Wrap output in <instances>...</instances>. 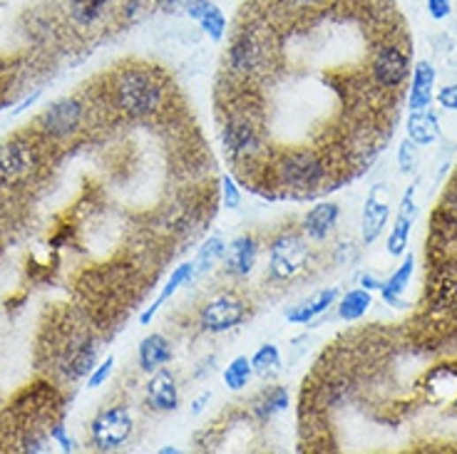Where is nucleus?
<instances>
[{
  "instance_id": "1",
  "label": "nucleus",
  "mask_w": 457,
  "mask_h": 454,
  "mask_svg": "<svg viewBox=\"0 0 457 454\" xmlns=\"http://www.w3.org/2000/svg\"><path fill=\"white\" fill-rule=\"evenodd\" d=\"M167 85L159 78L157 70L147 65H130L119 70L112 82L115 104L127 117H149L164 104Z\"/></svg>"
},
{
  "instance_id": "2",
  "label": "nucleus",
  "mask_w": 457,
  "mask_h": 454,
  "mask_svg": "<svg viewBox=\"0 0 457 454\" xmlns=\"http://www.w3.org/2000/svg\"><path fill=\"white\" fill-rule=\"evenodd\" d=\"M269 35L262 23H247L244 27L236 30V35L229 42L226 50V70L241 79H256L262 78L269 67Z\"/></svg>"
},
{
  "instance_id": "3",
  "label": "nucleus",
  "mask_w": 457,
  "mask_h": 454,
  "mask_svg": "<svg viewBox=\"0 0 457 454\" xmlns=\"http://www.w3.org/2000/svg\"><path fill=\"white\" fill-rule=\"evenodd\" d=\"M328 164L324 156L314 149H291L278 155L274 164V174L278 186L293 194H311L321 189L328 179Z\"/></svg>"
},
{
  "instance_id": "4",
  "label": "nucleus",
  "mask_w": 457,
  "mask_h": 454,
  "mask_svg": "<svg viewBox=\"0 0 457 454\" xmlns=\"http://www.w3.org/2000/svg\"><path fill=\"white\" fill-rule=\"evenodd\" d=\"M222 147L234 164H251L263 152L262 122L254 112H232L222 127Z\"/></svg>"
},
{
  "instance_id": "5",
  "label": "nucleus",
  "mask_w": 457,
  "mask_h": 454,
  "mask_svg": "<svg viewBox=\"0 0 457 454\" xmlns=\"http://www.w3.org/2000/svg\"><path fill=\"white\" fill-rule=\"evenodd\" d=\"M40 169V147L33 137L18 134L0 144V184L18 186L30 182Z\"/></svg>"
},
{
  "instance_id": "6",
  "label": "nucleus",
  "mask_w": 457,
  "mask_h": 454,
  "mask_svg": "<svg viewBox=\"0 0 457 454\" xmlns=\"http://www.w3.org/2000/svg\"><path fill=\"white\" fill-rule=\"evenodd\" d=\"M85 104L80 102L78 97H60L55 100L48 110L40 112L38 122V134L48 142H65L70 137H75L82 125H85Z\"/></svg>"
},
{
  "instance_id": "7",
  "label": "nucleus",
  "mask_w": 457,
  "mask_h": 454,
  "mask_svg": "<svg viewBox=\"0 0 457 454\" xmlns=\"http://www.w3.org/2000/svg\"><path fill=\"white\" fill-rule=\"evenodd\" d=\"M132 428H134V420L125 405L105 407L92 417L90 440L100 452H112L130 440Z\"/></svg>"
},
{
  "instance_id": "8",
  "label": "nucleus",
  "mask_w": 457,
  "mask_h": 454,
  "mask_svg": "<svg viewBox=\"0 0 457 454\" xmlns=\"http://www.w3.org/2000/svg\"><path fill=\"white\" fill-rule=\"evenodd\" d=\"M308 263V246L299 234L276 236L269 246V276L276 281H286L299 276Z\"/></svg>"
},
{
  "instance_id": "9",
  "label": "nucleus",
  "mask_w": 457,
  "mask_h": 454,
  "mask_svg": "<svg viewBox=\"0 0 457 454\" xmlns=\"http://www.w3.org/2000/svg\"><path fill=\"white\" fill-rule=\"evenodd\" d=\"M247 321V303L236 293H219L204 303L199 323L207 333H226Z\"/></svg>"
},
{
  "instance_id": "10",
  "label": "nucleus",
  "mask_w": 457,
  "mask_h": 454,
  "mask_svg": "<svg viewBox=\"0 0 457 454\" xmlns=\"http://www.w3.org/2000/svg\"><path fill=\"white\" fill-rule=\"evenodd\" d=\"M370 70H373V78H376V82H378L383 90H395V87H400L405 79H407L410 55L400 45L385 42L373 55Z\"/></svg>"
},
{
  "instance_id": "11",
  "label": "nucleus",
  "mask_w": 457,
  "mask_h": 454,
  "mask_svg": "<svg viewBox=\"0 0 457 454\" xmlns=\"http://www.w3.org/2000/svg\"><path fill=\"white\" fill-rule=\"evenodd\" d=\"M95 365H97V345H95L90 333L72 336L60 348L57 367L65 375V380H80V377L90 375Z\"/></svg>"
},
{
  "instance_id": "12",
  "label": "nucleus",
  "mask_w": 457,
  "mask_h": 454,
  "mask_svg": "<svg viewBox=\"0 0 457 454\" xmlns=\"http://www.w3.org/2000/svg\"><path fill=\"white\" fill-rule=\"evenodd\" d=\"M144 392H147V405L157 412H174L179 407V388L167 367L155 370Z\"/></svg>"
},
{
  "instance_id": "13",
  "label": "nucleus",
  "mask_w": 457,
  "mask_h": 454,
  "mask_svg": "<svg viewBox=\"0 0 457 454\" xmlns=\"http://www.w3.org/2000/svg\"><path fill=\"white\" fill-rule=\"evenodd\" d=\"M415 221V186L407 189V194L400 201L398 216L392 221L391 234H388V253L391 256H400L407 248V238H410V229Z\"/></svg>"
},
{
  "instance_id": "14",
  "label": "nucleus",
  "mask_w": 457,
  "mask_h": 454,
  "mask_svg": "<svg viewBox=\"0 0 457 454\" xmlns=\"http://www.w3.org/2000/svg\"><path fill=\"white\" fill-rule=\"evenodd\" d=\"M184 13L189 15L192 20H196L214 42H219L226 35V18H224L222 8L217 3H211V0H189L184 5Z\"/></svg>"
},
{
  "instance_id": "15",
  "label": "nucleus",
  "mask_w": 457,
  "mask_h": 454,
  "mask_svg": "<svg viewBox=\"0 0 457 454\" xmlns=\"http://www.w3.org/2000/svg\"><path fill=\"white\" fill-rule=\"evenodd\" d=\"M380 192H383V186H373L370 194H368L366 208H363L361 231H363V241L366 244H373L383 234V229L388 223V216H391V204L380 199Z\"/></svg>"
},
{
  "instance_id": "16",
  "label": "nucleus",
  "mask_w": 457,
  "mask_h": 454,
  "mask_svg": "<svg viewBox=\"0 0 457 454\" xmlns=\"http://www.w3.org/2000/svg\"><path fill=\"white\" fill-rule=\"evenodd\" d=\"M340 219V208L339 204L333 201H324V204H316L306 216H303V236L311 238V241H324L328 238V234L336 229V223Z\"/></svg>"
},
{
  "instance_id": "17",
  "label": "nucleus",
  "mask_w": 457,
  "mask_h": 454,
  "mask_svg": "<svg viewBox=\"0 0 457 454\" xmlns=\"http://www.w3.org/2000/svg\"><path fill=\"white\" fill-rule=\"evenodd\" d=\"M256 253H259V244L251 234H244L234 238L229 248H226V271L232 276H239L244 278L248 273L254 271V263H256Z\"/></svg>"
},
{
  "instance_id": "18",
  "label": "nucleus",
  "mask_w": 457,
  "mask_h": 454,
  "mask_svg": "<svg viewBox=\"0 0 457 454\" xmlns=\"http://www.w3.org/2000/svg\"><path fill=\"white\" fill-rule=\"evenodd\" d=\"M432 90H435V67L428 60H420L413 70V82H410V95H407V107L413 112L430 110Z\"/></svg>"
},
{
  "instance_id": "19",
  "label": "nucleus",
  "mask_w": 457,
  "mask_h": 454,
  "mask_svg": "<svg viewBox=\"0 0 457 454\" xmlns=\"http://www.w3.org/2000/svg\"><path fill=\"white\" fill-rule=\"evenodd\" d=\"M336 299H339V291L336 288H324V291L314 293L308 300L299 303L296 308H291L286 313V321L293 325L314 323L318 315H324L336 303Z\"/></svg>"
},
{
  "instance_id": "20",
  "label": "nucleus",
  "mask_w": 457,
  "mask_h": 454,
  "mask_svg": "<svg viewBox=\"0 0 457 454\" xmlns=\"http://www.w3.org/2000/svg\"><path fill=\"white\" fill-rule=\"evenodd\" d=\"M171 360V343L162 333H149L140 343V351H137V363L144 373H155L159 367Z\"/></svg>"
},
{
  "instance_id": "21",
  "label": "nucleus",
  "mask_w": 457,
  "mask_h": 454,
  "mask_svg": "<svg viewBox=\"0 0 457 454\" xmlns=\"http://www.w3.org/2000/svg\"><path fill=\"white\" fill-rule=\"evenodd\" d=\"M194 276H196L194 261H187V263H182V266H177V269L171 271L170 281H167L164 291H162V293L157 296V300H155V303H152V306H149V308H147V311L140 315V323H142V325L152 323V318L157 315V311L162 308V303H164V300H170L171 296H174V293H177V291H179L184 284H189V281H192Z\"/></svg>"
},
{
  "instance_id": "22",
  "label": "nucleus",
  "mask_w": 457,
  "mask_h": 454,
  "mask_svg": "<svg viewBox=\"0 0 457 454\" xmlns=\"http://www.w3.org/2000/svg\"><path fill=\"white\" fill-rule=\"evenodd\" d=\"M438 137H440V125L430 110H420L407 117V140H413L418 147H428Z\"/></svg>"
},
{
  "instance_id": "23",
  "label": "nucleus",
  "mask_w": 457,
  "mask_h": 454,
  "mask_svg": "<svg viewBox=\"0 0 457 454\" xmlns=\"http://www.w3.org/2000/svg\"><path fill=\"white\" fill-rule=\"evenodd\" d=\"M413 269H415V259H413V256H407V259L400 263V269L392 273L391 278H388V281L383 284L380 293H383V300H385L388 306L403 308V300H400V296H403L405 288H407V284H410Z\"/></svg>"
},
{
  "instance_id": "24",
  "label": "nucleus",
  "mask_w": 457,
  "mask_h": 454,
  "mask_svg": "<svg viewBox=\"0 0 457 454\" xmlns=\"http://www.w3.org/2000/svg\"><path fill=\"white\" fill-rule=\"evenodd\" d=\"M432 299L440 308L457 306V269L455 266H443L432 276Z\"/></svg>"
},
{
  "instance_id": "25",
  "label": "nucleus",
  "mask_w": 457,
  "mask_h": 454,
  "mask_svg": "<svg viewBox=\"0 0 457 454\" xmlns=\"http://www.w3.org/2000/svg\"><path fill=\"white\" fill-rule=\"evenodd\" d=\"M67 3H70V18L80 27H90L92 23H97L110 5V0H67Z\"/></svg>"
},
{
  "instance_id": "26",
  "label": "nucleus",
  "mask_w": 457,
  "mask_h": 454,
  "mask_svg": "<svg viewBox=\"0 0 457 454\" xmlns=\"http://www.w3.org/2000/svg\"><path fill=\"white\" fill-rule=\"evenodd\" d=\"M291 403V397H288V390L286 388H271L263 392L262 397H259V403L254 407V415L259 417L262 422L266 420H271L274 415L278 412H284Z\"/></svg>"
},
{
  "instance_id": "27",
  "label": "nucleus",
  "mask_w": 457,
  "mask_h": 454,
  "mask_svg": "<svg viewBox=\"0 0 457 454\" xmlns=\"http://www.w3.org/2000/svg\"><path fill=\"white\" fill-rule=\"evenodd\" d=\"M226 256V244L222 241V236H209L207 241H204V246L199 248V253H196V261H194V271L196 276L199 273H209L217 269V263Z\"/></svg>"
},
{
  "instance_id": "28",
  "label": "nucleus",
  "mask_w": 457,
  "mask_h": 454,
  "mask_svg": "<svg viewBox=\"0 0 457 454\" xmlns=\"http://www.w3.org/2000/svg\"><path fill=\"white\" fill-rule=\"evenodd\" d=\"M373 306V299H370V291L366 288H358V291H351L340 299L339 315L343 321H358L368 313V308Z\"/></svg>"
},
{
  "instance_id": "29",
  "label": "nucleus",
  "mask_w": 457,
  "mask_h": 454,
  "mask_svg": "<svg viewBox=\"0 0 457 454\" xmlns=\"http://www.w3.org/2000/svg\"><path fill=\"white\" fill-rule=\"evenodd\" d=\"M251 367H254V375L259 377H271L281 370V352L274 343H266L259 351L254 352L251 358Z\"/></svg>"
},
{
  "instance_id": "30",
  "label": "nucleus",
  "mask_w": 457,
  "mask_h": 454,
  "mask_svg": "<svg viewBox=\"0 0 457 454\" xmlns=\"http://www.w3.org/2000/svg\"><path fill=\"white\" fill-rule=\"evenodd\" d=\"M254 377V367H251V360H248L247 355H239L234 358L232 363L224 367V385L229 390H244L248 385V380Z\"/></svg>"
},
{
  "instance_id": "31",
  "label": "nucleus",
  "mask_w": 457,
  "mask_h": 454,
  "mask_svg": "<svg viewBox=\"0 0 457 454\" xmlns=\"http://www.w3.org/2000/svg\"><path fill=\"white\" fill-rule=\"evenodd\" d=\"M418 159H420V152H418V144L413 142V140H405L400 144V149H398V167L400 171H413V169L418 167Z\"/></svg>"
},
{
  "instance_id": "32",
  "label": "nucleus",
  "mask_w": 457,
  "mask_h": 454,
  "mask_svg": "<svg viewBox=\"0 0 457 454\" xmlns=\"http://www.w3.org/2000/svg\"><path fill=\"white\" fill-rule=\"evenodd\" d=\"M288 13H314L326 8L331 0H276Z\"/></svg>"
},
{
  "instance_id": "33",
  "label": "nucleus",
  "mask_w": 457,
  "mask_h": 454,
  "mask_svg": "<svg viewBox=\"0 0 457 454\" xmlns=\"http://www.w3.org/2000/svg\"><path fill=\"white\" fill-rule=\"evenodd\" d=\"M222 196L226 208H239V204H241V189L236 186L234 177H229V174L222 177Z\"/></svg>"
},
{
  "instance_id": "34",
  "label": "nucleus",
  "mask_w": 457,
  "mask_h": 454,
  "mask_svg": "<svg viewBox=\"0 0 457 454\" xmlns=\"http://www.w3.org/2000/svg\"><path fill=\"white\" fill-rule=\"evenodd\" d=\"M112 367H115V355H110V358H105V360H103L100 365H95V370L90 373V382H88L90 390L100 388L107 377L112 375Z\"/></svg>"
},
{
  "instance_id": "35",
  "label": "nucleus",
  "mask_w": 457,
  "mask_h": 454,
  "mask_svg": "<svg viewBox=\"0 0 457 454\" xmlns=\"http://www.w3.org/2000/svg\"><path fill=\"white\" fill-rule=\"evenodd\" d=\"M50 440L57 442L65 452H75V450H78V442L72 440V437H67L63 422H53V428H50Z\"/></svg>"
},
{
  "instance_id": "36",
  "label": "nucleus",
  "mask_w": 457,
  "mask_h": 454,
  "mask_svg": "<svg viewBox=\"0 0 457 454\" xmlns=\"http://www.w3.org/2000/svg\"><path fill=\"white\" fill-rule=\"evenodd\" d=\"M425 3H428V13L435 20H443L453 11V0H425Z\"/></svg>"
},
{
  "instance_id": "37",
  "label": "nucleus",
  "mask_w": 457,
  "mask_h": 454,
  "mask_svg": "<svg viewBox=\"0 0 457 454\" xmlns=\"http://www.w3.org/2000/svg\"><path fill=\"white\" fill-rule=\"evenodd\" d=\"M438 102L443 104L445 110L457 112V85H445L443 90L438 92Z\"/></svg>"
},
{
  "instance_id": "38",
  "label": "nucleus",
  "mask_w": 457,
  "mask_h": 454,
  "mask_svg": "<svg viewBox=\"0 0 457 454\" xmlns=\"http://www.w3.org/2000/svg\"><path fill=\"white\" fill-rule=\"evenodd\" d=\"M189 0H157V5L164 11V13H170V11H177V8H182L187 5Z\"/></svg>"
},
{
  "instance_id": "39",
  "label": "nucleus",
  "mask_w": 457,
  "mask_h": 454,
  "mask_svg": "<svg viewBox=\"0 0 457 454\" xmlns=\"http://www.w3.org/2000/svg\"><path fill=\"white\" fill-rule=\"evenodd\" d=\"M361 284H363L366 291H380V288H383V281H378L376 276H363V278H361Z\"/></svg>"
},
{
  "instance_id": "40",
  "label": "nucleus",
  "mask_w": 457,
  "mask_h": 454,
  "mask_svg": "<svg viewBox=\"0 0 457 454\" xmlns=\"http://www.w3.org/2000/svg\"><path fill=\"white\" fill-rule=\"evenodd\" d=\"M204 403H209V392H204L199 400H194V412H202V410H204Z\"/></svg>"
},
{
  "instance_id": "41",
  "label": "nucleus",
  "mask_w": 457,
  "mask_h": 454,
  "mask_svg": "<svg viewBox=\"0 0 457 454\" xmlns=\"http://www.w3.org/2000/svg\"><path fill=\"white\" fill-rule=\"evenodd\" d=\"M159 452H162V454H167V452L174 454V452H177V450H174V447H162V450H159Z\"/></svg>"
}]
</instances>
